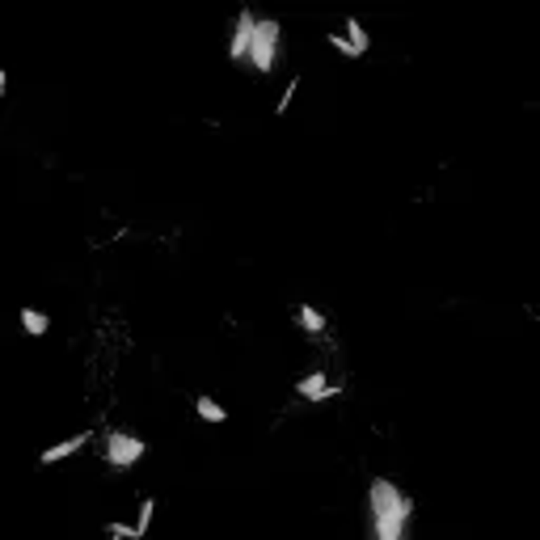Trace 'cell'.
<instances>
[{
    "label": "cell",
    "mask_w": 540,
    "mask_h": 540,
    "mask_svg": "<svg viewBox=\"0 0 540 540\" xmlns=\"http://www.w3.org/2000/svg\"><path fill=\"white\" fill-rule=\"evenodd\" d=\"M367 506H372V528H376L380 540L401 536V532H405V519H409V511H414V502L397 490L393 482H376V486L367 490Z\"/></svg>",
    "instance_id": "6da1fadb"
},
{
    "label": "cell",
    "mask_w": 540,
    "mask_h": 540,
    "mask_svg": "<svg viewBox=\"0 0 540 540\" xmlns=\"http://www.w3.org/2000/svg\"><path fill=\"white\" fill-rule=\"evenodd\" d=\"M275 51H279V21H258L253 26V43H249V59L258 72L275 68Z\"/></svg>",
    "instance_id": "7a4b0ae2"
},
{
    "label": "cell",
    "mask_w": 540,
    "mask_h": 540,
    "mask_svg": "<svg viewBox=\"0 0 540 540\" xmlns=\"http://www.w3.org/2000/svg\"><path fill=\"white\" fill-rule=\"evenodd\" d=\"M144 452H148V443L136 439V435H127V431H114V435L106 439V460H110V464H118V469L136 464Z\"/></svg>",
    "instance_id": "3957f363"
},
{
    "label": "cell",
    "mask_w": 540,
    "mask_h": 540,
    "mask_svg": "<svg viewBox=\"0 0 540 540\" xmlns=\"http://www.w3.org/2000/svg\"><path fill=\"white\" fill-rule=\"evenodd\" d=\"M253 26H258V21H253L249 13H241V21H237V39H233V47H228V55H233V59H245V55H249V43H253Z\"/></svg>",
    "instance_id": "277c9868"
},
{
    "label": "cell",
    "mask_w": 540,
    "mask_h": 540,
    "mask_svg": "<svg viewBox=\"0 0 540 540\" xmlns=\"http://www.w3.org/2000/svg\"><path fill=\"white\" fill-rule=\"evenodd\" d=\"M295 393L308 397V401H321V397H334L338 389H330V384H325V376H321V372H312V376H304V380L295 384Z\"/></svg>",
    "instance_id": "5b68a950"
},
{
    "label": "cell",
    "mask_w": 540,
    "mask_h": 540,
    "mask_svg": "<svg viewBox=\"0 0 540 540\" xmlns=\"http://www.w3.org/2000/svg\"><path fill=\"white\" fill-rule=\"evenodd\" d=\"M89 439H93V435H72V439H63V443H55V447H47V452H43V460H47V464H55V460H63V456L81 452Z\"/></svg>",
    "instance_id": "8992f818"
},
{
    "label": "cell",
    "mask_w": 540,
    "mask_h": 540,
    "mask_svg": "<svg viewBox=\"0 0 540 540\" xmlns=\"http://www.w3.org/2000/svg\"><path fill=\"white\" fill-rule=\"evenodd\" d=\"M195 409H198V418H207V422H224V418H228V414H224V405H215L211 397H198Z\"/></svg>",
    "instance_id": "52a82bcc"
},
{
    "label": "cell",
    "mask_w": 540,
    "mask_h": 540,
    "mask_svg": "<svg viewBox=\"0 0 540 540\" xmlns=\"http://www.w3.org/2000/svg\"><path fill=\"white\" fill-rule=\"evenodd\" d=\"M295 321H300V325H304L308 334H317V330H325V317H321L317 308H308V304H304V308L295 312Z\"/></svg>",
    "instance_id": "ba28073f"
},
{
    "label": "cell",
    "mask_w": 540,
    "mask_h": 540,
    "mask_svg": "<svg viewBox=\"0 0 540 540\" xmlns=\"http://www.w3.org/2000/svg\"><path fill=\"white\" fill-rule=\"evenodd\" d=\"M21 325H26V334H47V317L43 312H34V308H21Z\"/></svg>",
    "instance_id": "9c48e42d"
},
{
    "label": "cell",
    "mask_w": 540,
    "mask_h": 540,
    "mask_svg": "<svg viewBox=\"0 0 540 540\" xmlns=\"http://www.w3.org/2000/svg\"><path fill=\"white\" fill-rule=\"evenodd\" d=\"M346 34H350V47H355V55H363V51H367V34H363V26H359L355 17L346 21Z\"/></svg>",
    "instance_id": "30bf717a"
},
{
    "label": "cell",
    "mask_w": 540,
    "mask_h": 540,
    "mask_svg": "<svg viewBox=\"0 0 540 540\" xmlns=\"http://www.w3.org/2000/svg\"><path fill=\"white\" fill-rule=\"evenodd\" d=\"M152 506H156L152 498H148L144 506H140V519H136V532H140V536H144V532H148V524H152Z\"/></svg>",
    "instance_id": "8fae6325"
},
{
    "label": "cell",
    "mask_w": 540,
    "mask_h": 540,
    "mask_svg": "<svg viewBox=\"0 0 540 540\" xmlns=\"http://www.w3.org/2000/svg\"><path fill=\"white\" fill-rule=\"evenodd\" d=\"M110 536H123V540H140L136 528H127V524H110Z\"/></svg>",
    "instance_id": "7c38bea8"
}]
</instances>
